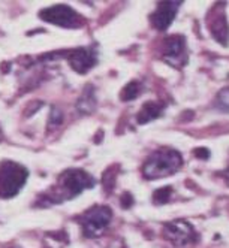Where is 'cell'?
Returning a JSON list of instances; mask_svg holds the SVG:
<instances>
[{
  "instance_id": "obj_1",
  "label": "cell",
  "mask_w": 229,
  "mask_h": 248,
  "mask_svg": "<svg viewBox=\"0 0 229 248\" xmlns=\"http://www.w3.org/2000/svg\"><path fill=\"white\" fill-rule=\"evenodd\" d=\"M95 186L96 180L89 172L82 169H67L59 176L57 184L39 198V202L36 205L49 206L62 203L65 201L77 198L84 190L93 188Z\"/></svg>"
},
{
  "instance_id": "obj_2",
  "label": "cell",
  "mask_w": 229,
  "mask_h": 248,
  "mask_svg": "<svg viewBox=\"0 0 229 248\" xmlns=\"http://www.w3.org/2000/svg\"><path fill=\"white\" fill-rule=\"evenodd\" d=\"M181 165L183 155L177 150L162 148L148 155L143 166V173L147 180H157L175 173L181 168Z\"/></svg>"
},
{
  "instance_id": "obj_3",
  "label": "cell",
  "mask_w": 229,
  "mask_h": 248,
  "mask_svg": "<svg viewBox=\"0 0 229 248\" xmlns=\"http://www.w3.org/2000/svg\"><path fill=\"white\" fill-rule=\"evenodd\" d=\"M29 170L24 165L14 160L0 163V199H11L18 194L26 186Z\"/></svg>"
},
{
  "instance_id": "obj_4",
  "label": "cell",
  "mask_w": 229,
  "mask_h": 248,
  "mask_svg": "<svg viewBox=\"0 0 229 248\" xmlns=\"http://www.w3.org/2000/svg\"><path fill=\"white\" fill-rule=\"evenodd\" d=\"M113 218V211L105 205H96L87 209L80 217V224L85 238H98L107 229Z\"/></svg>"
},
{
  "instance_id": "obj_5",
  "label": "cell",
  "mask_w": 229,
  "mask_h": 248,
  "mask_svg": "<svg viewBox=\"0 0 229 248\" xmlns=\"http://www.w3.org/2000/svg\"><path fill=\"white\" fill-rule=\"evenodd\" d=\"M39 18L65 29H80L85 24L84 16L67 5H52L39 11Z\"/></svg>"
},
{
  "instance_id": "obj_6",
  "label": "cell",
  "mask_w": 229,
  "mask_h": 248,
  "mask_svg": "<svg viewBox=\"0 0 229 248\" xmlns=\"http://www.w3.org/2000/svg\"><path fill=\"white\" fill-rule=\"evenodd\" d=\"M164 236L166 241L172 242L177 247H184L187 244H193L195 241H198L196 230L186 220H174L165 223Z\"/></svg>"
},
{
  "instance_id": "obj_7",
  "label": "cell",
  "mask_w": 229,
  "mask_h": 248,
  "mask_svg": "<svg viewBox=\"0 0 229 248\" xmlns=\"http://www.w3.org/2000/svg\"><path fill=\"white\" fill-rule=\"evenodd\" d=\"M67 63L77 74L85 75L98 64V52L93 46H82L67 51Z\"/></svg>"
},
{
  "instance_id": "obj_8",
  "label": "cell",
  "mask_w": 229,
  "mask_h": 248,
  "mask_svg": "<svg viewBox=\"0 0 229 248\" xmlns=\"http://www.w3.org/2000/svg\"><path fill=\"white\" fill-rule=\"evenodd\" d=\"M162 59L174 67H183L187 63L186 38L181 34H174V36L166 38Z\"/></svg>"
},
{
  "instance_id": "obj_9",
  "label": "cell",
  "mask_w": 229,
  "mask_h": 248,
  "mask_svg": "<svg viewBox=\"0 0 229 248\" xmlns=\"http://www.w3.org/2000/svg\"><path fill=\"white\" fill-rule=\"evenodd\" d=\"M181 2H161L157 5L156 11L150 15V21L153 27L159 31H165L174 21L175 15L179 12Z\"/></svg>"
},
{
  "instance_id": "obj_10",
  "label": "cell",
  "mask_w": 229,
  "mask_h": 248,
  "mask_svg": "<svg viewBox=\"0 0 229 248\" xmlns=\"http://www.w3.org/2000/svg\"><path fill=\"white\" fill-rule=\"evenodd\" d=\"M208 27L210 31L213 34V38L222 44L223 46L228 45L229 42V24L226 20V15L223 8H214L208 15Z\"/></svg>"
},
{
  "instance_id": "obj_11",
  "label": "cell",
  "mask_w": 229,
  "mask_h": 248,
  "mask_svg": "<svg viewBox=\"0 0 229 248\" xmlns=\"http://www.w3.org/2000/svg\"><path fill=\"white\" fill-rule=\"evenodd\" d=\"M164 109H165V103H162V102H156V100L146 102L143 106H141V109L136 115V121H138V124H147L156 118H159L162 115Z\"/></svg>"
},
{
  "instance_id": "obj_12",
  "label": "cell",
  "mask_w": 229,
  "mask_h": 248,
  "mask_svg": "<svg viewBox=\"0 0 229 248\" xmlns=\"http://www.w3.org/2000/svg\"><path fill=\"white\" fill-rule=\"evenodd\" d=\"M77 109L81 114H92L96 109V94H95V87L93 85H87L84 88L82 94L80 96L77 102Z\"/></svg>"
},
{
  "instance_id": "obj_13",
  "label": "cell",
  "mask_w": 229,
  "mask_h": 248,
  "mask_svg": "<svg viewBox=\"0 0 229 248\" xmlns=\"http://www.w3.org/2000/svg\"><path fill=\"white\" fill-rule=\"evenodd\" d=\"M141 92H143V87H141V84H139L138 81H131V82L121 90L120 99H121L123 102H131V100L136 99V97L141 94Z\"/></svg>"
},
{
  "instance_id": "obj_14",
  "label": "cell",
  "mask_w": 229,
  "mask_h": 248,
  "mask_svg": "<svg viewBox=\"0 0 229 248\" xmlns=\"http://www.w3.org/2000/svg\"><path fill=\"white\" fill-rule=\"evenodd\" d=\"M172 188L171 187H162L153 193V203L154 205H165L171 201Z\"/></svg>"
},
{
  "instance_id": "obj_15",
  "label": "cell",
  "mask_w": 229,
  "mask_h": 248,
  "mask_svg": "<svg viewBox=\"0 0 229 248\" xmlns=\"http://www.w3.org/2000/svg\"><path fill=\"white\" fill-rule=\"evenodd\" d=\"M63 121V114L59 108H52L51 114H49V120H48V130H52L59 127Z\"/></svg>"
},
{
  "instance_id": "obj_16",
  "label": "cell",
  "mask_w": 229,
  "mask_h": 248,
  "mask_svg": "<svg viewBox=\"0 0 229 248\" xmlns=\"http://www.w3.org/2000/svg\"><path fill=\"white\" fill-rule=\"evenodd\" d=\"M216 105H217V108L222 111H229V87L223 88V90L217 94Z\"/></svg>"
},
{
  "instance_id": "obj_17",
  "label": "cell",
  "mask_w": 229,
  "mask_h": 248,
  "mask_svg": "<svg viewBox=\"0 0 229 248\" xmlns=\"http://www.w3.org/2000/svg\"><path fill=\"white\" fill-rule=\"evenodd\" d=\"M121 206L123 208H129V206H132V203H133V198H132V194L131 193H125L121 196Z\"/></svg>"
},
{
  "instance_id": "obj_18",
  "label": "cell",
  "mask_w": 229,
  "mask_h": 248,
  "mask_svg": "<svg viewBox=\"0 0 229 248\" xmlns=\"http://www.w3.org/2000/svg\"><path fill=\"white\" fill-rule=\"evenodd\" d=\"M193 154H195L196 157H202V158H208V155H210L207 148H198V150H195V153H193Z\"/></svg>"
},
{
  "instance_id": "obj_19",
  "label": "cell",
  "mask_w": 229,
  "mask_h": 248,
  "mask_svg": "<svg viewBox=\"0 0 229 248\" xmlns=\"http://www.w3.org/2000/svg\"><path fill=\"white\" fill-rule=\"evenodd\" d=\"M220 176L225 180V183L229 186V168H228V169H225V170H222V172H220Z\"/></svg>"
},
{
  "instance_id": "obj_20",
  "label": "cell",
  "mask_w": 229,
  "mask_h": 248,
  "mask_svg": "<svg viewBox=\"0 0 229 248\" xmlns=\"http://www.w3.org/2000/svg\"><path fill=\"white\" fill-rule=\"evenodd\" d=\"M3 139V133H2V129H0V140Z\"/></svg>"
},
{
  "instance_id": "obj_21",
  "label": "cell",
  "mask_w": 229,
  "mask_h": 248,
  "mask_svg": "<svg viewBox=\"0 0 229 248\" xmlns=\"http://www.w3.org/2000/svg\"><path fill=\"white\" fill-rule=\"evenodd\" d=\"M14 248H20V247H14Z\"/></svg>"
}]
</instances>
